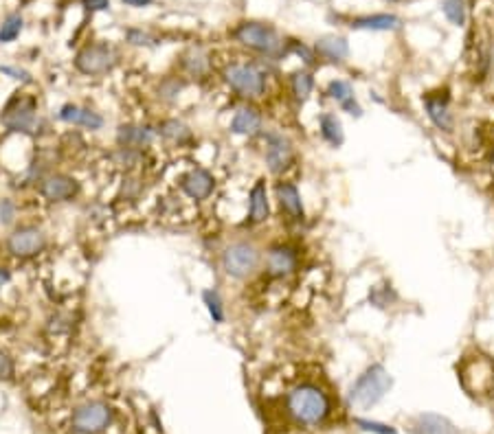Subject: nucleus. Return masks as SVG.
<instances>
[{"mask_svg": "<svg viewBox=\"0 0 494 434\" xmlns=\"http://www.w3.org/2000/svg\"><path fill=\"white\" fill-rule=\"evenodd\" d=\"M286 408L296 423L321 426L327 419L332 404L323 388H319L316 384H299L288 392Z\"/></svg>", "mask_w": 494, "mask_h": 434, "instance_id": "1", "label": "nucleus"}, {"mask_svg": "<svg viewBox=\"0 0 494 434\" xmlns=\"http://www.w3.org/2000/svg\"><path fill=\"white\" fill-rule=\"evenodd\" d=\"M393 380L382 364H371L349 390V402L359 408H371L389 392Z\"/></svg>", "mask_w": 494, "mask_h": 434, "instance_id": "2", "label": "nucleus"}, {"mask_svg": "<svg viewBox=\"0 0 494 434\" xmlns=\"http://www.w3.org/2000/svg\"><path fill=\"white\" fill-rule=\"evenodd\" d=\"M220 264H222V270L227 276L237 279V281H244L260 270L262 252L253 242L240 240V242H233L224 248Z\"/></svg>", "mask_w": 494, "mask_h": 434, "instance_id": "3", "label": "nucleus"}, {"mask_svg": "<svg viewBox=\"0 0 494 434\" xmlns=\"http://www.w3.org/2000/svg\"><path fill=\"white\" fill-rule=\"evenodd\" d=\"M0 123L13 134L37 136L40 125H42L37 116V101L33 97H13L0 114Z\"/></svg>", "mask_w": 494, "mask_h": 434, "instance_id": "4", "label": "nucleus"}, {"mask_svg": "<svg viewBox=\"0 0 494 434\" xmlns=\"http://www.w3.org/2000/svg\"><path fill=\"white\" fill-rule=\"evenodd\" d=\"M233 37L242 46L268 57H279L284 51V39L279 37V33L264 23H242L233 31Z\"/></svg>", "mask_w": 494, "mask_h": 434, "instance_id": "5", "label": "nucleus"}, {"mask_svg": "<svg viewBox=\"0 0 494 434\" xmlns=\"http://www.w3.org/2000/svg\"><path fill=\"white\" fill-rule=\"evenodd\" d=\"M224 82L233 92L246 99H257L266 92V75L255 64H231L224 70Z\"/></svg>", "mask_w": 494, "mask_h": 434, "instance_id": "6", "label": "nucleus"}, {"mask_svg": "<svg viewBox=\"0 0 494 434\" xmlns=\"http://www.w3.org/2000/svg\"><path fill=\"white\" fill-rule=\"evenodd\" d=\"M116 66V51L106 44V42H95L79 49L75 55V68L88 75V77H99L106 75Z\"/></svg>", "mask_w": 494, "mask_h": 434, "instance_id": "7", "label": "nucleus"}, {"mask_svg": "<svg viewBox=\"0 0 494 434\" xmlns=\"http://www.w3.org/2000/svg\"><path fill=\"white\" fill-rule=\"evenodd\" d=\"M112 423V408L104 402H90L73 412V430L79 434H99Z\"/></svg>", "mask_w": 494, "mask_h": 434, "instance_id": "8", "label": "nucleus"}, {"mask_svg": "<svg viewBox=\"0 0 494 434\" xmlns=\"http://www.w3.org/2000/svg\"><path fill=\"white\" fill-rule=\"evenodd\" d=\"M47 246V235L37 226H20L7 237V250L18 256V259H31V256L40 254Z\"/></svg>", "mask_w": 494, "mask_h": 434, "instance_id": "9", "label": "nucleus"}, {"mask_svg": "<svg viewBox=\"0 0 494 434\" xmlns=\"http://www.w3.org/2000/svg\"><path fill=\"white\" fill-rule=\"evenodd\" d=\"M266 149H264V161H266V167L270 173L279 175L284 173L292 161H294V149H292V143L288 141V138L279 132H268L266 136Z\"/></svg>", "mask_w": 494, "mask_h": 434, "instance_id": "10", "label": "nucleus"}, {"mask_svg": "<svg viewBox=\"0 0 494 434\" xmlns=\"http://www.w3.org/2000/svg\"><path fill=\"white\" fill-rule=\"evenodd\" d=\"M37 191L47 202H68V200H73V197L79 195L82 187H79V182L75 180L73 175L57 171V173L44 175L42 180H40Z\"/></svg>", "mask_w": 494, "mask_h": 434, "instance_id": "11", "label": "nucleus"}, {"mask_svg": "<svg viewBox=\"0 0 494 434\" xmlns=\"http://www.w3.org/2000/svg\"><path fill=\"white\" fill-rule=\"evenodd\" d=\"M424 110L428 121L438 128L440 132H452L454 128V116L450 110V101H448V94L446 92H428L422 99Z\"/></svg>", "mask_w": 494, "mask_h": 434, "instance_id": "12", "label": "nucleus"}, {"mask_svg": "<svg viewBox=\"0 0 494 434\" xmlns=\"http://www.w3.org/2000/svg\"><path fill=\"white\" fill-rule=\"evenodd\" d=\"M215 189V178L207 169H191L181 178V191L191 197L195 202H203L213 193Z\"/></svg>", "mask_w": 494, "mask_h": 434, "instance_id": "13", "label": "nucleus"}, {"mask_svg": "<svg viewBox=\"0 0 494 434\" xmlns=\"http://www.w3.org/2000/svg\"><path fill=\"white\" fill-rule=\"evenodd\" d=\"M296 266H299V256H296L294 248L290 246H272L268 252H266V270L270 276H275V279H284V276H290Z\"/></svg>", "mask_w": 494, "mask_h": 434, "instance_id": "14", "label": "nucleus"}, {"mask_svg": "<svg viewBox=\"0 0 494 434\" xmlns=\"http://www.w3.org/2000/svg\"><path fill=\"white\" fill-rule=\"evenodd\" d=\"M59 121H64L68 125H79V128H86L90 132H97L104 128V116L90 110V108H82V106H75V104H66L59 108L57 112Z\"/></svg>", "mask_w": 494, "mask_h": 434, "instance_id": "15", "label": "nucleus"}, {"mask_svg": "<svg viewBox=\"0 0 494 434\" xmlns=\"http://www.w3.org/2000/svg\"><path fill=\"white\" fill-rule=\"evenodd\" d=\"M275 195H277V202H279L282 211L290 217L294 222H301L306 217V209H303V200H301V193L296 189V185L282 180L275 185Z\"/></svg>", "mask_w": 494, "mask_h": 434, "instance_id": "16", "label": "nucleus"}, {"mask_svg": "<svg viewBox=\"0 0 494 434\" xmlns=\"http://www.w3.org/2000/svg\"><path fill=\"white\" fill-rule=\"evenodd\" d=\"M156 138V130L150 125H134L126 123L116 128V145L119 147H132V149H143L150 147Z\"/></svg>", "mask_w": 494, "mask_h": 434, "instance_id": "17", "label": "nucleus"}, {"mask_svg": "<svg viewBox=\"0 0 494 434\" xmlns=\"http://www.w3.org/2000/svg\"><path fill=\"white\" fill-rule=\"evenodd\" d=\"M262 125H264V118L260 110H255L251 106L240 108L231 118V132L237 136H257L262 132Z\"/></svg>", "mask_w": 494, "mask_h": 434, "instance_id": "18", "label": "nucleus"}, {"mask_svg": "<svg viewBox=\"0 0 494 434\" xmlns=\"http://www.w3.org/2000/svg\"><path fill=\"white\" fill-rule=\"evenodd\" d=\"M270 215L266 180H257L248 193V224H262Z\"/></svg>", "mask_w": 494, "mask_h": 434, "instance_id": "19", "label": "nucleus"}, {"mask_svg": "<svg viewBox=\"0 0 494 434\" xmlns=\"http://www.w3.org/2000/svg\"><path fill=\"white\" fill-rule=\"evenodd\" d=\"M327 97L334 99L336 104H339L347 114L351 116H363V108L359 106V101H356L354 97V88L349 82H345V79H332V82L327 84Z\"/></svg>", "mask_w": 494, "mask_h": 434, "instance_id": "20", "label": "nucleus"}, {"mask_svg": "<svg viewBox=\"0 0 494 434\" xmlns=\"http://www.w3.org/2000/svg\"><path fill=\"white\" fill-rule=\"evenodd\" d=\"M415 434H459V430L452 426V421H448L442 414L435 412H424L415 419L413 426Z\"/></svg>", "mask_w": 494, "mask_h": 434, "instance_id": "21", "label": "nucleus"}, {"mask_svg": "<svg viewBox=\"0 0 494 434\" xmlns=\"http://www.w3.org/2000/svg\"><path fill=\"white\" fill-rule=\"evenodd\" d=\"M402 20L393 13H373L351 20V29H367V31H398Z\"/></svg>", "mask_w": 494, "mask_h": 434, "instance_id": "22", "label": "nucleus"}, {"mask_svg": "<svg viewBox=\"0 0 494 434\" xmlns=\"http://www.w3.org/2000/svg\"><path fill=\"white\" fill-rule=\"evenodd\" d=\"M314 51L321 57L330 59V62H343V59L349 55V44L345 37L339 35H325L321 39H316Z\"/></svg>", "mask_w": 494, "mask_h": 434, "instance_id": "23", "label": "nucleus"}, {"mask_svg": "<svg viewBox=\"0 0 494 434\" xmlns=\"http://www.w3.org/2000/svg\"><path fill=\"white\" fill-rule=\"evenodd\" d=\"M319 130H321V138L332 145V147H341L345 143V132H343V123L341 118L334 112H323L319 116Z\"/></svg>", "mask_w": 494, "mask_h": 434, "instance_id": "24", "label": "nucleus"}, {"mask_svg": "<svg viewBox=\"0 0 494 434\" xmlns=\"http://www.w3.org/2000/svg\"><path fill=\"white\" fill-rule=\"evenodd\" d=\"M156 134L163 136L169 143H176V145H185L191 141V130L183 121H178V118H167V121H163L161 125H158Z\"/></svg>", "mask_w": 494, "mask_h": 434, "instance_id": "25", "label": "nucleus"}, {"mask_svg": "<svg viewBox=\"0 0 494 434\" xmlns=\"http://www.w3.org/2000/svg\"><path fill=\"white\" fill-rule=\"evenodd\" d=\"M181 64H183V68H185L189 75L200 77V75H205L207 68H209V57H207V53H205L203 49L193 46V49H189V51L183 55Z\"/></svg>", "mask_w": 494, "mask_h": 434, "instance_id": "26", "label": "nucleus"}, {"mask_svg": "<svg viewBox=\"0 0 494 434\" xmlns=\"http://www.w3.org/2000/svg\"><path fill=\"white\" fill-rule=\"evenodd\" d=\"M290 90L294 94L296 101H306V99L312 94L314 90V77L312 73L308 70H296L292 77H290Z\"/></svg>", "mask_w": 494, "mask_h": 434, "instance_id": "27", "label": "nucleus"}, {"mask_svg": "<svg viewBox=\"0 0 494 434\" xmlns=\"http://www.w3.org/2000/svg\"><path fill=\"white\" fill-rule=\"evenodd\" d=\"M203 303L211 316V321L217 323V325H222L224 318H227V314H224V303H222V296L217 294V290H203Z\"/></svg>", "mask_w": 494, "mask_h": 434, "instance_id": "28", "label": "nucleus"}, {"mask_svg": "<svg viewBox=\"0 0 494 434\" xmlns=\"http://www.w3.org/2000/svg\"><path fill=\"white\" fill-rule=\"evenodd\" d=\"M23 16L20 13H9L5 18V23L0 25V44H9L13 42V39L20 35V31H23Z\"/></svg>", "mask_w": 494, "mask_h": 434, "instance_id": "29", "label": "nucleus"}, {"mask_svg": "<svg viewBox=\"0 0 494 434\" xmlns=\"http://www.w3.org/2000/svg\"><path fill=\"white\" fill-rule=\"evenodd\" d=\"M442 11L448 18V23L454 27L466 25V0H444Z\"/></svg>", "mask_w": 494, "mask_h": 434, "instance_id": "30", "label": "nucleus"}, {"mask_svg": "<svg viewBox=\"0 0 494 434\" xmlns=\"http://www.w3.org/2000/svg\"><path fill=\"white\" fill-rule=\"evenodd\" d=\"M112 161L119 167H136L141 163V149H132V147H116L112 154Z\"/></svg>", "mask_w": 494, "mask_h": 434, "instance_id": "31", "label": "nucleus"}, {"mask_svg": "<svg viewBox=\"0 0 494 434\" xmlns=\"http://www.w3.org/2000/svg\"><path fill=\"white\" fill-rule=\"evenodd\" d=\"M185 88V84L183 82H178V79H174V77H167V79H163L161 82V86H158V97L163 99V101H176L178 99V94H181V90Z\"/></svg>", "mask_w": 494, "mask_h": 434, "instance_id": "32", "label": "nucleus"}, {"mask_svg": "<svg viewBox=\"0 0 494 434\" xmlns=\"http://www.w3.org/2000/svg\"><path fill=\"white\" fill-rule=\"evenodd\" d=\"M126 39L130 44H134V46H152V35L150 33H145L143 29H128L126 31Z\"/></svg>", "mask_w": 494, "mask_h": 434, "instance_id": "33", "label": "nucleus"}, {"mask_svg": "<svg viewBox=\"0 0 494 434\" xmlns=\"http://www.w3.org/2000/svg\"><path fill=\"white\" fill-rule=\"evenodd\" d=\"M354 423L361 426L367 432H375V434H398L391 426H385V423H378V421H369V419H361V417H356Z\"/></svg>", "mask_w": 494, "mask_h": 434, "instance_id": "34", "label": "nucleus"}, {"mask_svg": "<svg viewBox=\"0 0 494 434\" xmlns=\"http://www.w3.org/2000/svg\"><path fill=\"white\" fill-rule=\"evenodd\" d=\"M16 217V204L11 200H3L0 202V224L3 226H9L13 222Z\"/></svg>", "mask_w": 494, "mask_h": 434, "instance_id": "35", "label": "nucleus"}, {"mask_svg": "<svg viewBox=\"0 0 494 434\" xmlns=\"http://www.w3.org/2000/svg\"><path fill=\"white\" fill-rule=\"evenodd\" d=\"M13 378V362L9 355L0 349V380H11Z\"/></svg>", "mask_w": 494, "mask_h": 434, "instance_id": "36", "label": "nucleus"}, {"mask_svg": "<svg viewBox=\"0 0 494 434\" xmlns=\"http://www.w3.org/2000/svg\"><path fill=\"white\" fill-rule=\"evenodd\" d=\"M0 73L9 75L11 79H20V82H25V84L31 82V75L27 70H23V68H16V66H0Z\"/></svg>", "mask_w": 494, "mask_h": 434, "instance_id": "37", "label": "nucleus"}, {"mask_svg": "<svg viewBox=\"0 0 494 434\" xmlns=\"http://www.w3.org/2000/svg\"><path fill=\"white\" fill-rule=\"evenodd\" d=\"M88 11H106L110 7V0H82Z\"/></svg>", "mask_w": 494, "mask_h": 434, "instance_id": "38", "label": "nucleus"}, {"mask_svg": "<svg viewBox=\"0 0 494 434\" xmlns=\"http://www.w3.org/2000/svg\"><path fill=\"white\" fill-rule=\"evenodd\" d=\"M294 51L299 53V55H303V62H306V64H314V55H312L303 44H301V46H294Z\"/></svg>", "mask_w": 494, "mask_h": 434, "instance_id": "39", "label": "nucleus"}, {"mask_svg": "<svg viewBox=\"0 0 494 434\" xmlns=\"http://www.w3.org/2000/svg\"><path fill=\"white\" fill-rule=\"evenodd\" d=\"M9 281H11V272L7 268H0V287L7 285Z\"/></svg>", "mask_w": 494, "mask_h": 434, "instance_id": "40", "label": "nucleus"}, {"mask_svg": "<svg viewBox=\"0 0 494 434\" xmlns=\"http://www.w3.org/2000/svg\"><path fill=\"white\" fill-rule=\"evenodd\" d=\"M124 5H130V7H147V5H152V0H124Z\"/></svg>", "mask_w": 494, "mask_h": 434, "instance_id": "41", "label": "nucleus"}]
</instances>
